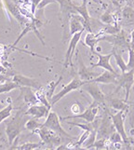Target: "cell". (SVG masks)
I'll return each mask as SVG.
<instances>
[{"label":"cell","mask_w":134,"mask_h":150,"mask_svg":"<svg viewBox=\"0 0 134 150\" xmlns=\"http://www.w3.org/2000/svg\"><path fill=\"white\" fill-rule=\"evenodd\" d=\"M20 86L16 83V82H14L12 79L11 80H8L6 81L3 85L0 86V94L2 93H6V92H9L13 90H16V89H20Z\"/></svg>","instance_id":"cell-28"},{"label":"cell","mask_w":134,"mask_h":150,"mask_svg":"<svg viewBox=\"0 0 134 150\" xmlns=\"http://www.w3.org/2000/svg\"><path fill=\"white\" fill-rule=\"evenodd\" d=\"M4 107H5V106H4V105H2V103H0V110H1V109H3V108H4Z\"/></svg>","instance_id":"cell-40"},{"label":"cell","mask_w":134,"mask_h":150,"mask_svg":"<svg viewBox=\"0 0 134 150\" xmlns=\"http://www.w3.org/2000/svg\"><path fill=\"white\" fill-rule=\"evenodd\" d=\"M100 21H101V23H104V25L117 23L116 18V15L112 14L109 11H105L104 14H102L101 17H100Z\"/></svg>","instance_id":"cell-29"},{"label":"cell","mask_w":134,"mask_h":150,"mask_svg":"<svg viewBox=\"0 0 134 150\" xmlns=\"http://www.w3.org/2000/svg\"><path fill=\"white\" fill-rule=\"evenodd\" d=\"M133 84H134V69H130L127 72H123L121 75H118L117 76L116 90L115 91V93L119 91V90L124 89L126 91L125 100L128 102L130 101V94Z\"/></svg>","instance_id":"cell-5"},{"label":"cell","mask_w":134,"mask_h":150,"mask_svg":"<svg viewBox=\"0 0 134 150\" xmlns=\"http://www.w3.org/2000/svg\"><path fill=\"white\" fill-rule=\"evenodd\" d=\"M112 52H113V56L115 57L116 65L118 66V68L121 70L122 73H123V72H127V71L130 70V69H128V67L127 63L124 61V59H123L121 53H118V52H116V51H115V50H112Z\"/></svg>","instance_id":"cell-26"},{"label":"cell","mask_w":134,"mask_h":150,"mask_svg":"<svg viewBox=\"0 0 134 150\" xmlns=\"http://www.w3.org/2000/svg\"><path fill=\"white\" fill-rule=\"evenodd\" d=\"M82 89L91 96L93 102L99 103L100 105H106V99L108 95L102 92L99 83H97L95 81H87L85 82V84L82 86Z\"/></svg>","instance_id":"cell-6"},{"label":"cell","mask_w":134,"mask_h":150,"mask_svg":"<svg viewBox=\"0 0 134 150\" xmlns=\"http://www.w3.org/2000/svg\"><path fill=\"white\" fill-rule=\"evenodd\" d=\"M108 140H109L112 144H116V143H123V138L121 136V134L115 131L114 132H113L110 137L108 138Z\"/></svg>","instance_id":"cell-32"},{"label":"cell","mask_w":134,"mask_h":150,"mask_svg":"<svg viewBox=\"0 0 134 150\" xmlns=\"http://www.w3.org/2000/svg\"><path fill=\"white\" fill-rule=\"evenodd\" d=\"M119 74L113 73L108 70H104V73L98 76L96 79H94L91 81H95L99 84H115L116 85L117 82V76Z\"/></svg>","instance_id":"cell-20"},{"label":"cell","mask_w":134,"mask_h":150,"mask_svg":"<svg viewBox=\"0 0 134 150\" xmlns=\"http://www.w3.org/2000/svg\"><path fill=\"white\" fill-rule=\"evenodd\" d=\"M133 50H134V49H133Z\"/></svg>","instance_id":"cell-41"},{"label":"cell","mask_w":134,"mask_h":150,"mask_svg":"<svg viewBox=\"0 0 134 150\" xmlns=\"http://www.w3.org/2000/svg\"><path fill=\"white\" fill-rule=\"evenodd\" d=\"M132 92H133V99L131 101V103H130V107L132 108V112H133V118H134V87L132 88Z\"/></svg>","instance_id":"cell-38"},{"label":"cell","mask_w":134,"mask_h":150,"mask_svg":"<svg viewBox=\"0 0 134 150\" xmlns=\"http://www.w3.org/2000/svg\"><path fill=\"white\" fill-rule=\"evenodd\" d=\"M115 131H116V129H115L114 124H113L111 116H110V114L108 113V115H105L101 120L100 126L97 130V138L108 139Z\"/></svg>","instance_id":"cell-11"},{"label":"cell","mask_w":134,"mask_h":150,"mask_svg":"<svg viewBox=\"0 0 134 150\" xmlns=\"http://www.w3.org/2000/svg\"><path fill=\"white\" fill-rule=\"evenodd\" d=\"M85 82L86 81L81 80L78 76L74 77V79H72L68 84L65 85L64 87H63V89H61L58 92V93H56V94L53 95V97L51 98V100H50L51 105L53 106L55 103H57L61 99H63V98L66 94H68V93H70V92H72V91H76V90L80 89V88H82V86L85 84Z\"/></svg>","instance_id":"cell-7"},{"label":"cell","mask_w":134,"mask_h":150,"mask_svg":"<svg viewBox=\"0 0 134 150\" xmlns=\"http://www.w3.org/2000/svg\"><path fill=\"white\" fill-rule=\"evenodd\" d=\"M99 109H100V105L97 103L95 102H92L91 105L86 108V109L81 112L77 115H74V116H68V117H60L61 120H69V118H81V120H84L87 122H92L96 120V117L99 113Z\"/></svg>","instance_id":"cell-9"},{"label":"cell","mask_w":134,"mask_h":150,"mask_svg":"<svg viewBox=\"0 0 134 150\" xmlns=\"http://www.w3.org/2000/svg\"><path fill=\"white\" fill-rule=\"evenodd\" d=\"M121 17L128 23H134V8L131 5H127L122 8Z\"/></svg>","instance_id":"cell-22"},{"label":"cell","mask_w":134,"mask_h":150,"mask_svg":"<svg viewBox=\"0 0 134 150\" xmlns=\"http://www.w3.org/2000/svg\"><path fill=\"white\" fill-rule=\"evenodd\" d=\"M109 114L111 116L112 121H113V124H114V126H115L116 131L121 134V136L123 138V143H124L125 144H127V146H128L130 139H128V136L126 132L125 125H124L125 118L127 116V112L121 110V111H118L116 114H112L110 112H109Z\"/></svg>","instance_id":"cell-8"},{"label":"cell","mask_w":134,"mask_h":150,"mask_svg":"<svg viewBox=\"0 0 134 150\" xmlns=\"http://www.w3.org/2000/svg\"><path fill=\"white\" fill-rule=\"evenodd\" d=\"M126 1L128 2V5H134V0H126Z\"/></svg>","instance_id":"cell-39"},{"label":"cell","mask_w":134,"mask_h":150,"mask_svg":"<svg viewBox=\"0 0 134 150\" xmlns=\"http://www.w3.org/2000/svg\"><path fill=\"white\" fill-rule=\"evenodd\" d=\"M25 116H27L25 112L19 110L16 115L11 118V120L7 123L6 126V134L8 137V144L11 146L14 141L18 138L24 129H25Z\"/></svg>","instance_id":"cell-1"},{"label":"cell","mask_w":134,"mask_h":150,"mask_svg":"<svg viewBox=\"0 0 134 150\" xmlns=\"http://www.w3.org/2000/svg\"><path fill=\"white\" fill-rule=\"evenodd\" d=\"M77 62H78V71H77V76L79 77L81 80L83 81H91L99 76L100 74L97 72L92 70V67H87L84 64L82 57L78 53V58H77Z\"/></svg>","instance_id":"cell-13"},{"label":"cell","mask_w":134,"mask_h":150,"mask_svg":"<svg viewBox=\"0 0 134 150\" xmlns=\"http://www.w3.org/2000/svg\"><path fill=\"white\" fill-rule=\"evenodd\" d=\"M130 48L134 49V28L130 33Z\"/></svg>","instance_id":"cell-37"},{"label":"cell","mask_w":134,"mask_h":150,"mask_svg":"<svg viewBox=\"0 0 134 150\" xmlns=\"http://www.w3.org/2000/svg\"><path fill=\"white\" fill-rule=\"evenodd\" d=\"M8 80H10V79H8V76H7V75L0 74V83H2V82H6Z\"/></svg>","instance_id":"cell-36"},{"label":"cell","mask_w":134,"mask_h":150,"mask_svg":"<svg viewBox=\"0 0 134 150\" xmlns=\"http://www.w3.org/2000/svg\"><path fill=\"white\" fill-rule=\"evenodd\" d=\"M63 76H60V77H59V79L58 80H55V81H50L49 83L47 85V87L45 88V91H46V94H47V97H48V99L49 100V102H50V100H51V98L53 97V95H54V91H55V90H56V88H57V86L60 84V82L63 80ZM51 105V103H50Z\"/></svg>","instance_id":"cell-24"},{"label":"cell","mask_w":134,"mask_h":150,"mask_svg":"<svg viewBox=\"0 0 134 150\" xmlns=\"http://www.w3.org/2000/svg\"><path fill=\"white\" fill-rule=\"evenodd\" d=\"M102 40V37H99L97 34L93 33V32H87L86 37H85V40H84V45L87 46V48L90 49V51L92 53L95 51V48L97 44Z\"/></svg>","instance_id":"cell-21"},{"label":"cell","mask_w":134,"mask_h":150,"mask_svg":"<svg viewBox=\"0 0 134 150\" xmlns=\"http://www.w3.org/2000/svg\"><path fill=\"white\" fill-rule=\"evenodd\" d=\"M83 32L84 31H81V32H78V33H76V34L72 35V38L70 39V42H69L68 49H67L66 53H65V58H64V62H63L64 68H67V67L70 65L72 67V69H74V64H73V62H72V58H73V55L75 51L76 46L81 39Z\"/></svg>","instance_id":"cell-12"},{"label":"cell","mask_w":134,"mask_h":150,"mask_svg":"<svg viewBox=\"0 0 134 150\" xmlns=\"http://www.w3.org/2000/svg\"><path fill=\"white\" fill-rule=\"evenodd\" d=\"M20 96L23 97V102L28 105H37L40 103L37 95H35V92L33 91L32 88L30 87H20Z\"/></svg>","instance_id":"cell-19"},{"label":"cell","mask_w":134,"mask_h":150,"mask_svg":"<svg viewBox=\"0 0 134 150\" xmlns=\"http://www.w3.org/2000/svg\"><path fill=\"white\" fill-rule=\"evenodd\" d=\"M8 105L5 106L3 109L0 110V123L3 122L5 120H7L8 117H10L11 115V112L13 110V106H12V102L10 98H8Z\"/></svg>","instance_id":"cell-27"},{"label":"cell","mask_w":134,"mask_h":150,"mask_svg":"<svg viewBox=\"0 0 134 150\" xmlns=\"http://www.w3.org/2000/svg\"><path fill=\"white\" fill-rule=\"evenodd\" d=\"M35 95H37V99L39 101L40 103H42V105H46V106H48L49 108H50L51 109V107H52V105H50V102L49 100L48 99V97H47V94H46V91H45V88H40V89L37 90L35 91Z\"/></svg>","instance_id":"cell-25"},{"label":"cell","mask_w":134,"mask_h":150,"mask_svg":"<svg viewBox=\"0 0 134 150\" xmlns=\"http://www.w3.org/2000/svg\"><path fill=\"white\" fill-rule=\"evenodd\" d=\"M41 1H42V0H30V2H31V9H32L33 14L35 13V10H37L38 5H39V3Z\"/></svg>","instance_id":"cell-35"},{"label":"cell","mask_w":134,"mask_h":150,"mask_svg":"<svg viewBox=\"0 0 134 150\" xmlns=\"http://www.w3.org/2000/svg\"><path fill=\"white\" fill-rule=\"evenodd\" d=\"M128 69H134V50L132 48L128 49Z\"/></svg>","instance_id":"cell-33"},{"label":"cell","mask_w":134,"mask_h":150,"mask_svg":"<svg viewBox=\"0 0 134 150\" xmlns=\"http://www.w3.org/2000/svg\"><path fill=\"white\" fill-rule=\"evenodd\" d=\"M43 144V143H31L27 142L23 144H20V146H17L15 147V149H20V150H33V149H37L39 148Z\"/></svg>","instance_id":"cell-31"},{"label":"cell","mask_w":134,"mask_h":150,"mask_svg":"<svg viewBox=\"0 0 134 150\" xmlns=\"http://www.w3.org/2000/svg\"><path fill=\"white\" fill-rule=\"evenodd\" d=\"M11 79L14 82H16L20 87H30L32 89H35V90H38L43 87L39 80L32 79V77L25 76L20 74H14Z\"/></svg>","instance_id":"cell-15"},{"label":"cell","mask_w":134,"mask_h":150,"mask_svg":"<svg viewBox=\"0 0 134 150\" xmlns=\"http://www.w3.org/2000/svg\"><path fill=\"white\" fill-rule=\"evenodd\" d=\"M102 41H107L113 46V50L118 53H123L130 48V42L128 41V35L126 31L122 30L115 35H104L102 37Z\"/></svg>","instance_id":"cell-2"},{"label":"cell","mask_w":134,"mask_h":150,"mask_svg":"<svg viewBox=\"0 0 134 150\" xmlns=\"http://www.w3.org/2000/svg\"><path fill=\"white\" fill-rule=\"evenodd\" d=\"M86 30V22L81 15L77 13L71 14L69 20V35H73L81 31Z\"/></svg>","instance_id":"cell-14"},{"label":"cell","mask_w":134,"mask_h":150,"mask_svg":"<svg viewBox=\"0 0 134 150\" xmlns=\"http://www.w3.org/2000/svg\"><path fill=\"white\" fill-rule=\"evenodd\" d=\"M71 111L73 112L75 115H77V114L83 112V111H82L81 105H79V103H75L74 105L71 106Z\"/></svg>","instance_id":"cell-34"},{"label":"cell","mask_w":134,"mask_h":150,"mask_svg":"<svg viewBox=\"0 0 134 150\" xmlns=\"http://www.w3.org/2000/svg\"><path fill=\"white\" fill-rule=\"evenodd\" d=\"M50 112V108H49L48 106H46L44 105H31L28 109L25 111V114L27 116H31L32 117H35V118H43V117H47L49 116V114Z\"/></svg>","instance_id":"cell-17"},{"label":"cell","mask_w":134,"mask_h":150,"mask_svg":"<svg viewBox=\"0 0 134 150\" xmlns=\"http://www.w3.org/2000/svg\"><path fill=\"white\" fill-rule=\"evenodd\" d=\"M96 140H97V131L95 130V131L90 132V135L87 136V138L86 139V141L83 144V146H82V148L90 149L91 147H93V144Z\"/></svg>","instance_id":"cell-30"},{"label":"cell","mask_w":134,"mask_h":150,"mask_svg":"<svg viewBox=\"0 0 134 150\" xmlns=\"http://www.w3.org/2000/svg\"><path fill=\"white\" fill-rule=\"evenodd\" d=\"M2 3H3V6L5 7V8L7 9V11L17 21L22 27H23L29 21H31V20L27 19L25 16H23L22 12H20L19 6L16 3H14L12 0H2Z\"/></svg>","instance_id":"cell-10"},{"label":"cell","mask_w":134,"mask_h":150,"mask_svg":"<svg viewBox=\"0 0 134 150\" xmlns=\"http://www.w3.org/2000/svg\"><path fill=\"white\" fill-rule=\"evenodd\" d=\"M106 103L108 106H110L112 109L117 110V111H126L127 113L130 111V103L127 102L125 99L122 100L119 98H114L111 97L110 95L107 96L106 99Z\"/></svg>","instance_id":"cell-18"},{"label":"cell","mask_w":134,"mask_h":150,"mask_svg":"<svg viewBox=\"0 0 134 150\" xmlns=\"http://www.w3.org/2000/svg\"><path fill=\"white\" fill-rule=\"evenodd\" d=\"M93 53L98 57V62L96 64H90V67H92V68H94V67H101V68H104V70H108L110 72H113V73H116L110 63L111 58L113 57V52L105 55H102L99 52H96V51H94Z\"/></svg>","instance_id":"cell-16"},{"label":"cell","mask_w":134,"mask_h":150,"mask_svg":"<svg viewBox=\"0 0 134 150\" xmlns=\"http://www.w3.org/2000/svg\"><path fill=\"white\" fill-rule=\"evenodd\" d=\"M45 127L49 128L50 130L54 131L55 132H57L59 135L63 139V142L67 140V141H74L75 138L69 134L67 132H65L63 130V128L61 125V118L59 117V116L56 114L55 112H49V116L46 117V120L44 122Z\"/></svg>","instance_id":"cell-3"},{"label":"cell","mask_w":134,"mask_h":150,"mask_svg":"<svg viewBox=\"0 0 134 150\" xmlns=\"http://www.w3.org/2000/svg\"><path fill=\"white\" fill-rule=\"evenodd\" d=\"M35 133H37L39 135L43 144H47L48 147L50 149L53 147H57L60 144H63V139H61V137L57 132L50 130L48 127L43 126L42 128L38 129V130L35 132Z\"/></svg>","instance_id":"cell-4"},{"label":"cell","mask_w":134,"mask_h":150,"mask_svg":"<svg viewBox=\"0 0 134 150\" xmlns=\"http://www.w3.org/2000/svg\"><path fill=\"white\" fill-rule=\"evenodd\" d=\"M43 125H44V123L39 122L38 118L32 117L25 122V130H27L33 133H35V132H37L38 129L42 128Z\"/></svg>","instance_id":"cell-23"}]
</instances>
